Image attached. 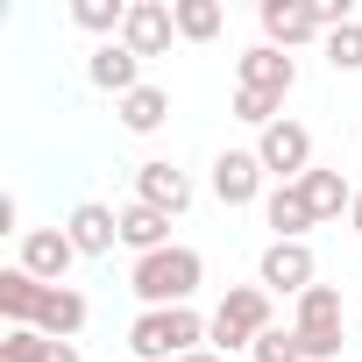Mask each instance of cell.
Segmentation results:
<instances>
[{"mask_svg": "<svg viewBox=\"0 0 362 362\" xmlns=\"http://www.w3.org/2000/svg\"><path fill=\"white\" fill-rule=\"evenodd\" d=\"M199 284H206V256L185 249V242H170V249H156V256H135V270H128V291L142 298V313L192 305Z\"/></svg>", "mask_w": 362, "mask_h": 362, "instance_id": "1", "label": "cell"}, {"mask_svg": "<svg viewBox=\"0 0 362 362\" xmlns=\"http://www.w3.org/2000/svg\"><path fill=\"white\" fill-rule=\"evenodd\" d=\"M206 327H214V320H199L192 305L135 313V327H128V348H135V362H177V355L206 348Z\"/></svg>", "mask_w": 362, "mask_h": 362, "instance_id": "2", "label": "cell"}, {"mask_svg": "<svg viewBox=\"0 0 362 362\" xmlns=\"http://www.w3.org/2000/svg\"><path fill=\"white\" fill-rule=\"evenodd\" d=\"M277 320H270V291L263 284H235L221 305H214V327H206V348H221V355H235V348H256L263 334H270Z\"/></svg>", "mask_w": 362, "mask_h": 362, "instance_id": "3", "label": "cell"}, {"mask_svg": "<svg viewBox=\"0 0 362 362\" xmlns=\"http://www.w3.org/2000/svg\"><path fill=\"white\" fill-rule=\"evenodd\" d=\"M256 156H263V170L277 177V185H298V177L313 170V128L305 121H270L256 135Z\"/></svg>", "mask_w": 362, "mask_h": 362, "instance_id": "4", "label": "cell"}, {"mask_svg": "<svg viewBox=\"0 0 362 362\" xmlns=\"http://www.w3.org/2000/svg\"><path fill=\"white\" fill-rule=\"evenodd\" d=\"M256 284H263L270 298H277V291H284V298H305V291L320 284L313 249H305V242H270V249L256 256Z\"/></svg>", "mask_w": 362, "mask_h": 362, "instance_id": "5", "label": "cell"}, {"mask_svg": "<svg viewBox=\"0 0 362 362\" xmlns=\"http://www.w3.org/2000/svg\"><path fill=\"white\" fill-rule=\"evenodd\" d=\"M256 22H263V43L270 50H298V43H313V36H327L320 29V8H313V0H263V8H256Z\"/></svg>", "mask_w": 362, "mask_h": 362, "instance_id": "6", "label": "cell"}, {"mask_svg": "<svg viewBox=\"0 0 362 362\" xmlns=\"http://www.w3.org/2000/svg\"><path fill=\"white\" fill-rule=\"evenodd\" d=\"M263 177H270V170H263L256 149H221V156H214V199H221V206H256V199H270Z\"/></svg>", "mask_w": 362, "mask_h": 362, "instance_id": "7", "label": "cell"}, {"mask_svg": "<svg viewBox=\"0 0 362 362\" xmlns=\"http://www.w3.org/2000/svg\"><path fill=\"white\" fill-rule=\"evenodd\" d=\"M170 36H177L170 0H128V29H121V43H128L135 57H163V50H170Z\"/></svg>", "mask_w": 362, "mask_h": 362, "instance_id": "8", "label": "cell"}, {"mask_svg": "<svg viewBox=\"0 0 362 362\" xmlns=\"http://www.w3.org/2000/svg\"><path fill=\"white\" fill-rule=\"evenodd\" d=\"M135 199L177 221V214H185V206H192V177H185V170H177V163H163V156H149V163L135 170Z\"/></svg>", "mask_w": 362, "mask_h": 362, "instance_id": "9", "label": "cell"}, {"mask_svg": "<svg viewBox=\"0 0 362 362\" xmlns=\"http://www.w3.org/2000/svg\"><path fill=\"white\" fill-rule=\"evenodd\" d=\"M235 78H242L249 93H270V100H284V93L298 86V57H284V50L256 43V50H242V57H235Z\"/></svg>", "mask_w": 362, "mask_h": 362, "instance_id": "10", "label": "cell"}, {"mask_svg": "<svg viewBox=\"0 0 362 362\" xmlns=\"http://www.w3.org/2000/svg\"><path fill=\"white\" fill-rule=\"evenodd\" d=\"M71 263H78V249H71L64 228H29V235H22V270H29L36 284H64Z\"/></svg>", "mask_w": 362, "mask_h": 362, "instance_id": "11", "label": "cell"}, {"mask_svg": "<svg viewBox=\"0 0 362 362\" xmlns=\"http://www.w3.org/2000/svg\"><path fill=\"white\" fill-rule=\"evenodd\" d=\"M86 78H93L100 93H114V100H128L135 86H149V78H142V57H135L121 36H114V43H100V50L86 57Z\"/></svg>", "mask_w": 362, "mask_h": 362, "instance_id": "12", "label": "cell"}, {"mask_svg": "<svg viewBox=\"0 0 362 362\" xmlns=\"http://www.w3.org/2000/svg\"><path fill=\"white\" fill-rule=\"evenodd\" d=\"M64 235H71V249H78V256H114V242H121V214H114V206H100V199H86V206H71Z\"/></svg>", "mask_w": 362, "mask_h": 362, "instance_id": "13", "label": "cell"}, {"mask_svg": "<svg viewBox=\"0 0 362 362\" xmlns=\"http://www.w3.org/2000/svg\"><path fill=\"white\" fill-rule=\"evenodd\" d=\"M43 291H50V284H36L22 263H8V270H0V320H8V327H36Z\"/></svg>", "mask_w": 362, "mask_h": 362, "instance_id": "14", "label": "cell"}, {"mask_svg": "<svg viewBox=\"0 0 362 362\" xmlns=\"http://www.w3.org/2000/svg\"><path fill=\"white\" fill-rule=\"evenodd\" d=\"M263 221L277 228V242H305V228H320V214L305 206V192H298V185H270Z\"/></svg>", "mask_w": 362, "mask_h": 362, "instance_id": "15", "label": "cell"}, {"mask_svg": "<svg viewBox=\"0 0 362 362\" xmlns=\"http://www.w3.org/2000/svg\"><path fill=\"white\" fill-rule=\"evenodd\" d=\"M121 249H135V256H156V249H170V214H156V206L128 199V206H121Z\"/></svg>", "mask_w": 362, "mask_h": 362, "instance_id": "16", "label": "cell"}, {"mask_svg": "<svg viewBox=\"0 0 362 362\" xmlns=\"http://www.w3.org/2000/svg\"><path fill=\"white\" fill-rule=\"evenodd\" d=\"M114 114H121L128 135H156V128L170 121V93H163V86H135L128 100H114Z\"/></svg>", "mask_w": 362, "mask_h": 362, "instance_id": "17", "label": "cell"}, {"mask_svg": "<svg viewBox=\"0 0 362 362\" xmlns=\"http://www.w3.org/2000/svg\"><path fill=\"white\" fill-rule=\"evenodd\" d=\"M86 327V298L71 291V284H50L43 291V313H36V334H50V341H71Z\"/></svg>", "mask_w": 362, "mask_h": 362, "instance_id": "18", "label": "cell"}, {"mask_svg": "<svg viewBox=\"0 0 362 362\" xmlns=\"http://www.w3.org/2000/svg\"><path fill=\"white\" fill-rule=\"evenodd\" d=\"M298 192H305V206H313L320 221H341V214L355 206V185H348L341 170H305V177H298Z\"/></svg>", "mask_w": 362, "mask_h": 362, "instance_id": "19", "label": "cell"}, {"mask_svg": "<svg viewBox=\"0 0 362 362\" xmlns=\"http://www.w3.org/2000/svg\"><path fill=\"white\" fill-rule=\"evenodd\" d=\"M291 327H298V334H348V320H341V291H334V284H313V291L298 298Z\"/></svg>", "mask_w": 362, "mask_h": 362, "instance_id": "20", "label": "cell"}, {"mask_svg": "<svg viewBox=\"0 0 362 362\" xmlns=\"http://www.w3.org/2000/svg\"><path fill=\"white\" fill-rule=\"evenodd\" d=\"M170 15H177V36L185 43H214L228 29V8L221 0H170Z\"/></svg>", "mask_w": 362, "mask_h": 362, "instance_id": "21", "label": "cell"}, {"mask_svg": "<svg viewBox=\"0 0 362 362\" xmlns=\"http://www.w3.org/2000/svg\"><path fill=\"white\" fill-rule=\"evenodd\" d=\"M71 22H78L86 36H100V43H114V36L128 29V0H71Z\"/></svg>", "mask_w": 362, "mask_h": 362, "instance_id": "22", "label": "cell"}, {"mask_svg": "<svg viewBox=\"0 0 362 362\" xmlns=\"http://www.w3.org/2000/svg\"><path fill=\"white\" fill-rule=\"evenodd\" d=\"M320 50H327V64H334V71H362V15H355V22H341V29H327V36H320Z\"/></svg>", "mask_w": 362, "mask_h": 362, "instance_id": "23", "label": "cell"}, {"mask_svg": "<svg viewBox=\"0 0 362 362\" xmlns=\"http://www.w3.org/2000/svg\"><path fill=\"white\" fill-rule=\"evenodd\" d=\"M235 121H249V128L263 135L270 121H284V100H270V93H249V86H235Z\"/></svg>", "mask_w": 362, "mask_h": 362, "instance_id": "24", "label": "cell"}, {"mask_svg": "<svg viewBox=\"0 0 362 362\" xmlns=\"http://www.w3.org/2000/svg\"><path fill=\"white\" fill-rule=\"evenodd\" d=\"M249 362H305V341H298V327H270V334L249 348Z\"/></svg>", "mask_w": 362, "mask_h": 362, "instance_id": "25", "label": "cell"}, {"mask_svg": "<svg viewBox=\"0 0 362 362\" xmlns=\"http://www.w3.org/2000/svg\"><path fill=\"white\" fill-rule=\"evenodd\" d=\"M50 355V334H36V327H8L0 334V362H43Z\"/></svg>", "mask_w": 362, "mask_h": 362, "instance_id": "26", "label": "cell"}, {"mask_svg": "<svg viewBox=\"0 0 362 362\" xmlns=\"http://www.w3.org/2000/svg\"><path fill=\"white\" fill-rule=\"evenodd\" d=\"M43 362H78V341H50V355Z\"/></svg>", "mask_w": 362, "mask_h": 362, "instance_id": "27", "label": "cell"}, {"mask_svg": "<svg viewBox=\"0 0 362 362\" xmlns=\"http://www.w3.org/2000/svg\"><path fill=\"white\" fill-rule=\"evenodd\" d=\"M177 362H228L221 348H192V355H177Z\"/></svg>", "mask_w": 362, "mask_h": 362, "instance_id": "28", "label": "cell"}, {"mask_svg": "<svg viewBox=\"0 0 362 362\" xmlns=\"http://www.w3.org/2000/svg\"><path fill=\"white\" fill-rule=\"evenodd\" d=\"M348 228L362 235V185H355V206H348Z\"/></svg>", "mask_w": 362, "mask_h": 362, "instance_id": "29", "label": "cell"}]
</instances>
